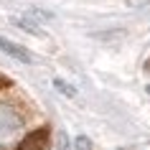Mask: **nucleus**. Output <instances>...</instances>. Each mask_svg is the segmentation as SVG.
Listing matches in <instances>:
<instances>
[{
  "label": "nucleus",
  "mask_w": 150,
  "mask_h": 150,
  "mask_svg": "<svg viewBox=\"0 0 150 150\" xmlns=\"http://www.w3.org/2000/svg\"><path fill=\"white\" fill-rule=\"evenodd\" d=\"M54 87H56V89H61L64 94H69V97H74V94H76V92H74V89H71L69 84H66V81H61V79H54Z\"/></svg>",
  "instance_id": "4"
},
{
  "label": "nucleus",
  "mask_w": 150,
  "mask_h": 150,
  "mask_svg": "<svg viewBox=\"0 0 150 150\" xmlns=\"http://www.w3.org/2000/svg\"><path fill=\"white\" fill-rule=\"evenodd\" d=\"M51 145V130L48 127H41V130H33L18 142V150H48Z\"/></svg>",
  "instance_id": "2"
},
{
  "label": "nucleus",
  "mask_w": 150,
  "mask_h": 150,
  "mask_svg": "<svg viewBox=\"0 0 150 150\" xmlns=\"http://www.w3.org/2000/svg\"><path fill=\"white\" fill-rule=\"evenodd\" d=\"M8 84H10V81L5 79V76H0V87H8Z\"/></svg>",
  "instance_id": "6"
},
{
  "label": "nucleus",
  "mask_w": 150,
  "mask_h": 150,
  "mask_svg": "<svg viewBox=\"0 0 150 150\" xmlns=\"http://www.w3.org/2000/svg\"><path fill=\"white\" fill-rule=\"evenodd\" d=\"M0 51H5L8 56H13V59H18V61H23V64H33V61H36V59H33V54L28 51V48H23L21 43L8 41L5 36H0Z\"/></svg>",
  "instance_id": "3"
},
{
  "label": "nucleus",
  "mask_w": 150,
  "mask_h": 150,
  "mask_svg": "<svg viewBox=\"0 0 150 150\" xmlns=\"http://www.w3.org/2000/svg\"><path fill=\"white\" fill-rule=\"evenodd\" d=\"M21 132H23L21 112L13 110L10 104H0V150L8 148L10 142H16Z\"/></svg>",
  "instance_id": "1"
},
{
  "label": "nucleus",
  "mask_w": 150,
  "mask_h": 150,
  "mask_svg": "<svg viewBox=\"0 0 150 150\" xmlns=\"http://www.w3.org/2000/svg\"><path fill=\"white\" fill-rule=\"evenodd\" d=\"M76 148H79V150H89L92 145H89V140H87V137H76Z\"/></svg>",
  "instance_id": "5"
}]
</instances>
